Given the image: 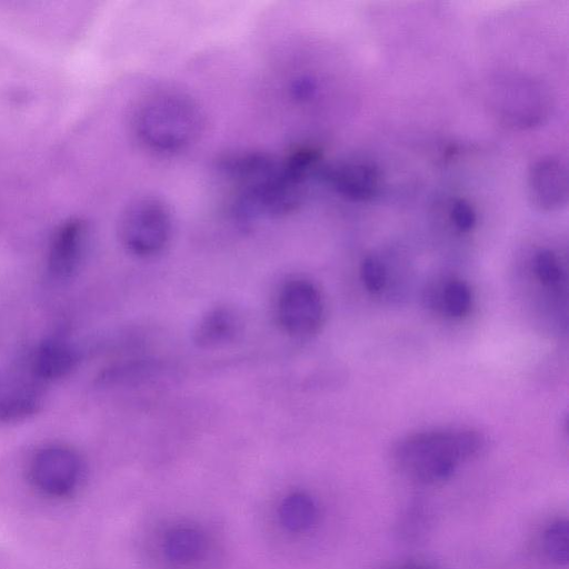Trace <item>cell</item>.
<instances>
[{"instance_id":"6da1fadb","label":"cell","mask_w":569,"mask_h":569,"mask_svg":"<svg viewBox=\"0 0 569 569\" xmlns=\"http://www.w3.org/2000/svg\"><path fill=\"white\" fill-rule=\"evenodd\" d=\"M487 441L481 430L470 426L426 428L401 437L392 448V460L410 479L436 483L478 457Z\"/></svg>"},{"instance_id":"7a4b0ae2","label":"cell","mask_w":569,"mask_h":569,"mask_svg":"<svg viewBox=\"0 0 569 569\" xmlns=\"http://www.w3.org/2000/svg\"><path fill=\"white\" fill-rule=\"evenodd\" d=\"M203 127L198 103L179 91H158L134 108L131 128L146 149L160 154L179 153L194 143Z\"/></svg>"},{"instance_id":"3957f363","label":"cell","mask_w":569,"mask_h":569,"mask_svg":"<svg viewBox=\"0 0 569 569\" xmlns=\"http://www.w3.org/2000/svg\"><path fill=\"white\" fill-rule=\"evenodd\" d=\"M172 214L160 198L143 196L124 209L119 226L120 239L126 250L141 259L161 254L172 238Z\"/></svg>"},{"instance_id":"277c9868","label":"cell","mask_w":569,"mask_h":569,"mask_svg":"<svg viewBox=\"0 0 569 569\" xmlns=\"http://www.w3.org/2000/svg\"><path fill=\"white\" fill-rule=\"evenodd\" d=\"M274 318L279 328L298 339L320 332L327 318V305L321 289L307 278H291L280 287Z\"/></svg>"},{"instance_id":"5b68a950","label":"cell","mask_w":569,"mask_h":569,"mask_svg":"<svg viewBox=\"0 0 569 569\" xmlns=\"http://www.w3.org/2000/svg\"><path fill=\"white\" fill-rule=\"evenodd\" d=\"M33 487L48 497L72 495L83 476V463L77 451L63 445H49L39 449L28 468Z\"/></svg>"},{"instance_id":"8992f818","label":"cell","mask_w":569,"mask_h":569,"mask_svg":"<svg viewBox=\"0 0 569 569\" xmlns=\"http://www.w3.org/2000/svg\"><path fill=\"white\" fill-rule=\"evenodd\" d=\"M87 246V224L72 218L54 231L47 259L49 276L57 281L72 278L79 270Z\"/></svg>"},{"instance_id":"52a82bcc","label":"cell","mask_w":569,"mask_h":569,"mask_svg":"<svg viewBox=\"0 0 569 569\" xmlns=\"http://www.w3.org/2000/svg\"><path fill=\"white\" fill-rule=\"evenodd\" d=\"M331 188L355 201L373 199L381 188V173L369 162H341L321 167L318 173Z\"/></svg>"},{"instance_id":"ba28073f","label":"cell","mask_w":569,"mask_h":569,"mask_svg":"<svg viewBox=\"0 0 569 569\" xmlns=\"http://www.w3.org/2000/svg\"><path fill=\"white\" fill-rule=\"evenodd\" d=\"M528 194L539 210L553 211L566 206L568 177L565 166L552 158L535 162L528 174Z\"/></svg>"},{"instance_id":"9c48e42d","label":"cell","mask_w":569,"mask_h":569,"mask_svg":"<svg viewBox=\"0 0 569 569\" xmlns=\"http://www.w3.org/2000/svg\"><path fill=\"white\" fill-rule=\"evenodd\" d=\"M78 353L62 337H50L36 348L30 362L31 375L37 381H52L67 376L76 367Z\"/></svg>"},{"instance_id":"30bf717a","label":"cell","mask_w":569,"mask_h":569,"mask_svg":"<svg viewBox=\"0 0 569 569\" xmlns=\"http://www.w3.org/2000/svg\"><path fill=\"white\" fill-rule=\"evenodd\" d=\"M241 316L231 307L209 309L193 330V342L202 349H213L233 342L242 331Z\"/></svg>"},{"instance_id":"8fae6325","label":"cell","mask_w":569,"mask_h":569,"mask_svg":"<svg viewBox=\"0 0 569 569\" xmlns=\"http://www.w3.org/2000/svg\"><path fill=\"white\" fill-rule=\"evenodd\" d=\"M425 300L427 306L437 313L448 319L461 320L471 313L475 295L466 280L449 277L430 286Z\"/></svg>"},{"instance_id":"7c38bea8","label":"cell","mask_w":569,"mask_h":569,"mask_svg":"<svg viewBox=\"0 0 569 569\" xmlns=\"http://www.w3.org/2000/svg\"><path fill=\"white\" fill-rule=\"evenodd\" d=\"M278 163L269 152L261 150H237L221 154L217 169L238 187L248 186L266 177Z\"/></svg>"},{"instance_id":"4fadbf2b","label":"cell","mask_w":569,"mask_h":569,"mask_svg":"<svg viewBox=\"0 0 569 569\" xmlns=\"http://www.w3.org/2000/svg\"><path fill=\"white\" fill-rule=\"evenodd\" d=\"M41 407V397L34 385H18L0 392V420H18L33 415Z\"/></svg>"},{"instance_id":"5bb4252c","label":"cell","mask_w":569,"mask_h":569,"mask_svg":"<svg viewBox=\"0 0 569 569\" xmlns=\"http://www.w3.org/2000/svg\"><path fill=\"white\" fill-rule=\"evenodd\" d=\"M532 273L539 287L547 292L559 297L566 290V271L553 250L543 248L535 253Z\"/></svg>"},{"instance_id":"9a60e30c","label":"cell","mask_w":569,"mask_h":569,"mask_svg":"<svg viewBox=\"0 0 569 569\" xmlns=\"http://www.w3.org/2000/svg\"><path fill=\"white\" fill-rule=\"evenodd\" d=\"M279 516L283 527L290 531L300 532L315 523L317 507L309 495L296 491L283 499Z\"/></svg>"},{"instance_id":"2e32d148","label":"cell","mask_w":569,"mask_h":569,"mask_svg":"<svg viewBox=\"0 0 569 569\" xmlns=\"http://www.w3.org/2000/svg\"><path fill=\"white\" fill-rule=\"evenodd\" d=\"M203 548L204 537L193 527H177L171 529L166 537V553L174 562H190L200 556Z\"/></svg>"},{"instance_id":"e0dca14e","label":"cell","mask_w":569,"mask_h":569,"mask_svg":"<svg viewBox=\"0 0 569 569\" xmlns=\"http://www.w3.org/2000/svg\"><path fill=\"white\" fill-rule=\"evenodd\" d=\"M388 267L376 254H367L359 266V278L366 291L372 296H380L389 286Z\"/></svg>"},{"instance_id":"ac0fdd59","label":"cell","mask_w":569,"mask_h":569,"mask_svg":"<svg viewBox=\"0 0 569 569\" xmlns=\"http://www.w3.org/2000/svg\"><path fill=\"white\" fill-rule=\"evenodd\" d=\"M542 545L551 561L558 565H567L569 559L568 521L557 520L552 522L543 533Z\"/></svg>"},{"instance_id":"d6986e66","label":"cell","mask_w":569,"mask_h":569,"mask_svg":"<svg viewBox=\"0 0 569 569\" xmlns=\"http://www.w3.org/2000/svg\"><path fill=\"white\" fill-rule=\"evenodd\" d=\"M450 219L455 228L460 232H469L477 224L475 208L465 199H457L450 208Z\"/></svg>"},{"instance_id":"ffe728a7","label":"cell","mask_w":569,"mask_h":569,"mask_svg":"<svg viewBox=\"0 0 569 569\" xmlns=\"http://www.w3.org/2000/svg\"><path fill=\"white\" fill-rule=\"evenodd\" d=\"M293 90L297 97L307 98L312 94L315 90V83L309 79H301L297 81Z\"/></svg>"},{"instance_id":"44dd1931","label":"cell","mask_w":569,"mask_h":569,"mask_svg":"<svg viewBox=\"0 0 569 569\" xmlns=\"http://www.w3.org/2000/svg\"><path fill=\"white\" fill-rule=\"evenodd\" d=\"M395 569H430L429 567L421 563H405L400 565Z\"/></svg>"}]
</instances>
